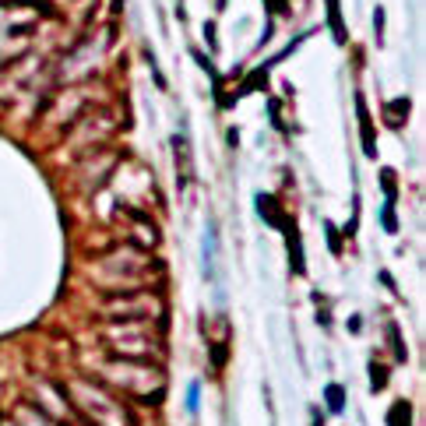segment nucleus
<instances>
[{
  "label": "nucleus",
  "mask_w": 426,
  "mask_h": 426,
  "mask_svg": "<svg viewBox=\"0 0 426 426\" xmlns=\"http://www.w3.org/2000/svg\"><path fill=\"white\" fill-rule=\"evenodd\" d=\"M328 398H331V409L338 412V409H342V391H338V388H331V391H328Z\"/></svg>",
  "instance_id": "1"
}]
</instances>
